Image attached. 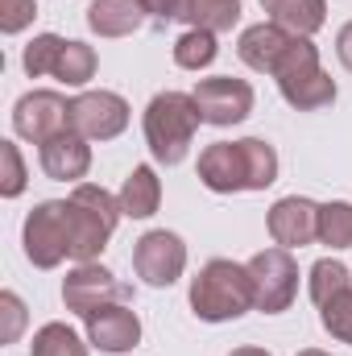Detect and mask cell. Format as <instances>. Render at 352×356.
Here are the masks:
<instances>
[{"mask_svg":"<svg viewBox=\"0 0 352 356\" xmlns=\"http://www.w3.org/2000/svg\"><path fill=\"white\" fill-rule=\"evenodd\" d=\"M199 182L216 195L232 191H265L278 182V154L262 137L216 141L199 154Z\"/></svg>","mask_w":352,"mask_h":356,"instance_id":"cell-1","label":"cell"},{"mask_svg":"<svg viewBox=\"0 0 352 356\" xmlns=\"http://www.w3.org/2000/svg\"><path fill=\"white\" fill-rule=\"evenodd\" d=\"M253 307L257 302H253L249 266L216 257V261H207V266L199 269L195 282H191V311L203 323H228V319H241Z\"/></svg>","mask_w":352,"mask_h":356,"instance_id":"cell-2","label":"cell"},{"mask_svg":"<svg viewBox=\"0 0 352 356\" xmlns=\"http://www.w3.org/2000/svg\"><path fill=\"white\" fill-rule=\"evenodd\" d=\"M203 124L195 95L186 91H158L145 108V141L154 162L162 166H178L195 141V129Z\"/></svg>","mask_w":352,"mask_h":356,"instance_id":"cell-3","label":"cell"},{"mask_svg":"<svg viewBox=\"0 0 352 356\" xmlns=\"http://www.w3.org/2000/svg\"><path fill=\"white\" fill-rule=\"evenodd\" d=\"M120 199H112L104 186L95 182H79L67 199V228H71V257L83 266L95 261L108 245V236L120 224Z\"/></svg>","mask_w":352,"mask_h":356,"instance_id":"cell-4","label":"cell"},{"mask_svg":"<svg viewBox=\"0 0 352 356\" xmlns=\"http://www.w3.org/2000/svg\"><path fill=\"white\" fill-rule=\"evenodd\" d=\"M273 79H278L282 99L298 112H315V108H328L336 99V79L319 67V50L311 38H294L290 54L282 58Z\"/></svg>","mask_w":352,"mask_h":356,"instance_id":"cell-5","label":"cell"},{"mask_svg":"<svg viewBox=\"0 0 352 356\" xmlns=\"http://www.w3.org/2000/svg\"><path fill=\"white\" fill-rule=\"evenodd\" d=\"M25 257L38 269L63 266V257H71V228H67V199H50L38 203L25 216V232H21Z\"/></svg>","mask_w":352,"mask_h":356,"instance_id":"cell-6","label":"cell"},{"mask_svg":"<svg viewBox=\"0 0 352 356\" xmlns=\"http://www.w3.org/2000/svg\"><path fill=\"white\" fill-rule=\"evenodd\" d=\"M249 277H253V302L262 315H282L294 294H298V261L290 249H262L249 257Z\"/></svg>","mask_w":352,"mask_h":356,"instance_id":"cell-7","label":"cell"},{"mask_svg":"<svg viewBox=\"0 0 352 356\" xmlns=\"http://www.w3.org/2000/svg\"><path fill=\"white\" fill-rule=\"evenodd\" d=\"M129 298H133V290L125 282H116L112 269L95 266V261H83V266H75L63 277V302H67V311H75L83 319L91 311H99V307L129 302Z\"/></svg>","mask_w":352,"mask_h":356,"instance_id":"cell-8","label":"cell"},{"mask_svg":"<svg viewBox=\"0 0 352 356\" xmlns=\"http://www.w3.org/2000/svg\"><path fill=\"white\" fill-rule=\"evenodd\" d=\"M133 269H137V277H141L145 286H154V290L175 286L178 277H182V269H186V245H182V236L166 232V228L145 232V236L137 241V249H133Z\"/></svg>","mask_w":352,"mask_h":356,"instance_id":"cell-9","label":"cell"},{"mask_svg":"<svg viewBox=\"0 0 352 356\" xmlns=\"http://www.w3.org/2000/svg\"><path fill=\"white\" fill-rule=\"evenodd\" d=\"M191 95H195V104H199L203 124H216V129L241 124V120L253 112V88H249L245 79H232V75L199 79Z\"/></svg>","mask_w":352,"mask_h":356,"instance_id":"cell-10","label":"cell"},{"mask_svg":"<svg viewBox=\"0 0 352 356\" xmlns=\"http://www.w3.org/2000/svg\"><path fill=\"white\" fill-rule=\"evenodd\" d=\"M71 129L88 141H112L129 129V104L116 91H83L71 99Z\"/></svg>","mask_w":352,"mask_h":356,"instance_id":"cell-11","label":"cell"},{"mask_svg":"<svg viewBox=\"0 0 352 356\" xmlns=\"http://www.w3.org/2000/svg\"><path fill=\"white\" fill-rule=\"evenodd\" d=\"M13 129H17V137L42 145V141H50L54 133L71 129V104H67L58 91H29V95H21L17 108H13Z\"/></svg>","mask_w":352,"mask_h":356,"instance_id":"cell-12","label":"cell"},{"mask_svg":"<svg viewBox=\"0 0 352 356\" xmlns=\"http://www.w3.org/2000/svg\"><path fill=\"white\" fill-rule=\"evenodd\" d=\"M269 236L278 249H303L319 241V203L303 195H286L269 207Z\"/></svg>","mask_w":352,"mask_h":356,"instance_id":"cell-13","label":"cell"},{"mask_svg":"<svg viewBox=\"0 0 352 356\" xmlns=\"http://www.w3.org/2000/svg\"><path fill=\"white\" fill-rule=\"evenodd\" d=\"M88 344L99 353H129L141 344V319L129 302H112L88 315Z\"/></svg>","mask_w":352,"mask_h":356,"instance_id":"cell-14","label":"cell"},{"mask_svg":"<svg viewBox=\"0 0 352 356\" xmlns=\"http://www.w3.org/2000/svg\"><path fill=\"white\" fill-rule=\"evenodd\" d=\"M294 38H298V33L282 29L278 21H262V25H249V29L241 33L237 54H241L245 67H253V71H262V75H273V71L282 67V58L290 54Z\"/></svg>","mask_w":352,"mask_h":356,"instance_id":"cell-15","label":"cell"},{"mask_svg":"<svg viewBox=\"0 0 352 356\" xmlns=\"http://www.w3.org/2000/svg\"><path fill=\"white\" fill-rule=\"evenodd\" d=\"M42 170L54 182H79L91 170V145L83 133L63 129L50 141H42Z\"/></svg>","mask_w":352,"mask_h":356,"instance_id":"cell-16","label":"cell"},{"mask_svg":"<svg viewBox=\"0 0 352 356\" xmlns=\"http://www.w3.org/2000/svg\"><path fill=\"white\" fill-rule=\"evenodd\" d=\"M145 4L141 0H91L88 25L99 38H129L145 25Z\"/></svg>","mask_w":352,"mask_h":356,"instance_id":"cell-17","label":"cell"},{"mask_svg":"<svg viewBox=\"0 0 352 356\" xmlns=\"http://www.w3.org/2000/svg\"><path fill=\"white\" fill-rule=\"evenodd\" d=\"M120 211L133 220H150L162 203V178L154 175V166H133V175L125 178L120 186Z\"/></svg>","mask_w":352,"mask_h":356,"instance_id":"cell-18","label":"cell"},{"mask_svg":"<svg viewBox=\"0 0 352 356\" xmlns=\"http://www.w3.org/2000/svg\"><path fill=\"white\" fill-rule=\"evenodd\" d=\"M262 8L269 13V21H278L282 29H290L298 38H311L328 21V4L323 0H262Z\"/></svg>","mask_w":352,"mask_h":356,"instance_id":"cell-19","label":"cell"},{"mask_svg":"<svg viewBox=\"0 0 352 356\" xmlns=\"http://www.w3.org/2000/svg\"><path fill=\"white\" fill-rule=\"evenodd\" d=\"M178 21H186L191 29L228 33L241 21V0H178Z\"/></svg>","mask_w":352,"mask_h":356,"instance_id":"cell-20","label":"cell"},{"mask_svg":"<svg viewBox=\"0 0 352 356\" xmlns=\"http://www.w3.org/2000/svg\"><path fill=\"white\" fill-rule=\"evenodd\" d=\"M216 54H220V46H216L211 29H186L175 42V63L182 71H203L216 63Z\"/></svg>","mask_w":352,"mask_h":356,"instance_id":"cell-21","label":"cell"},{"mask_svg":"<svg viewBox=\"0 0 352 356\" xmlns=\"http://www.w3.org/2000/svg\"><path fill=\"white\" fill-rule=\"evenodd\" d=\"M91 75H95V50L83 42H67L58 63H54V79L67 83V88H83Z\"/></svg>","mask_w":352,"mask_h":356,"instance_id":"cell-22","label":"cell"},{"mask_svg":"<svg viewBox=\"0 0 352 356\" xmlns=\"http://www.w3.org/2000/svg\"><path fill=\"white\" fill-rule=\"evenodd\" d=\"M29 356H88V344L67 323H46V327L33 332Z\"/></svg>","mask_w":352,"mask_h":356,"instance_id":"cell-23","label":"cell"},{"mask_svg":"<svg viewBox=\"0 0 352 356\" xmlns=\"http://www.w3.org/2000/svg\"><path fill=\"white\" fill-rule=\"evenodd\" d=\"M319 241L332 249H352V203H319Z\"/></svg>","mask_w":352,"mask_h":356,"instance_id":"cell-24","label":"cell"},{"mask_svg":"<svg viewBox=\"0 0 352 356\" xmlns=\"http://www.w3.org/2000/svg\"><path fill=\"white\" fill-rule=\"evenodd\" d=\"M352 290V273L344 261H332V257H323V261H315L311 266V298H315V307H323V302H332L336 294H344Z\"/></svg>","mask_w":352,"mask_h":356,"instance_id":"cell-25","label":"cell"},{"mask_svg":"<svg viewBox=\"0 0 352 356\" xmlns=\"http://www.w3.org/2000/svg\"><path fill=\"white\" fill-rule=\"evenodd\" d=\"M63 46H67V38H58V33H38V38L25 46V54H21V67H25V75H29V79L54 75V63H58Z\"/></svg>","mask_w":352,"mask_h":356,"instance_id":"cell-26","label":"cell"},{"mask_svg":"<svg viewBox=\"0 0 352 356\" xmlns=\"http://www.w3.org/2000/svg\"><path fill=\"white\" fill-rule=\"evenodd\" d=\"M319 323H323V332H328V336H336V340L352 344V290L336 294L332 302H323V307H319Z\"/></svg>","mask_w":352,"mask_h":356,"instance_id":"cell-27","label":"cell"},{"mask_svg":"<svg viewBox=\"0 0 352 356\" xmlns=\"http://www.w3.org/2000/svg\"><path fill=\"white\" fill-rule=\"evenodd\" d=\"M0 166H4V175H0V195H4V199H17V195L25 191V162H21V149H17L13 141H0Z\"/></svg>","mask_w":352,"mask_h":356,"instance_id":"cell-28","label":"cell"},{"mask_svg":"<svg viewBox=\"0 0 352 356\" xmlns=\"http://www.w3.org/2000/svg\"><path fill=\"white\" fill-rule=\"evenodd\" d=\"M25 332V302L4 290L0 294V344H17V336Z\"/></svg>","mask_w":352,"mask_h":356,"instance_id":"cell-29","label":"cell"},{"mask_svg":"<svg viewBox=\"0 0 352 356\" xmlns=\"http://www.w3.org/2000/svg\"><path fill=\"white\" fill-rule=\"evenodd\" d=\"M33 17H38L33 0H0V29L4 33H21Z\"/></svg>","mask_w":352,"mask_h":356,"instance_id":"cell-30","label":"cell"},{"mask_svg":"<svg viewBox=\"0 0 352 356\" xmlns=\"http://www.w3.org/2000/svg\"><path fill=\"white\" fill-rule=\"evenodd\" d=\"M141 4H145V13L158 17V21H178V0H141Z\"/></svg>","mask_w":352,"mask_h":356,"instance_id":"cell-31","label":"cell"},{"mask_svg":"<svg viewBox=\"0 0 352 356\" xmlns=\"http://www.w3.org/2000/svg\"><path fill=\"white\" fill-rule=\"evenodd\" d=\"M336 54H340V63L352 71V21L340 29V33H336Z\"/></svg>","mask_w":352,"mask_h":356,"instance_id":"cell-32","label":"cell"},{"mask_svg":"<svg viewBox=\"0 0 352 356\" xmlns=\"http://www.w3.org/2000/svg\"><path fill=\"white\" fill-rule=\"evenodd\" d=\"M232 356H269L265 348H253V344H245V348H237Z\"/></svg>","mask_w":352,"mask_h":356,"instance_id":"cell-33","label":"cell"},{"mask_svg":"<svg viewBox=\"0 0 352 356\" xmlns=\"http://www.w3.org/2000/svg\"><path fill=\"white\" fill-rule=\"evenodd\" d=\"M298 356H332V353H319V348H303Z\"/></svg>","mask_w":352,"mask_h":356,"instance_id":"cell-34","label":"cell"}]
</instances>
